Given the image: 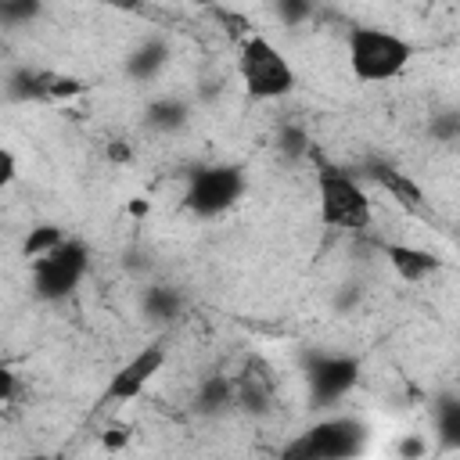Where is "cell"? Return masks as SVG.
<instances>
[{"instance_id": "cell-23", "label": "cell", "mask_w": 460, "mask_h": 460, "mask_svg": "<svg viewBox=\"0 0 460 460\" xmlns=\"http://www.w3.org/2000/svg\"><path fill=\"white\" fill-rule=\"evenodd\" d=\"M402 453H406V456H420V453H424V442H417V438H413V442H406V446H402Z\"/></svg>"}, {"instance_id": "cell-8", "label": "cell", "mask_w": 460, "mask_h": 460, "mask_svg": "<svg viewBox=\"0 0 460 460\" xmlns=\"http://www.w3.org/2000/svg\"><path fill=\"white\" fill-rule=\"evenodd\" d=\"M162 367H165V349H162V345H144L140 352H133V356L111 374V381H108L101 402H126V399H137V395L147 388V381H151Z\"/></svg>"}, {"instance_id": "cell-21", "label": "cell", "mask_w": 460, "mask_h": 460, "mask_svg": "<svg viewBox=\"0 0 460 460\" xmlns=\"http://www.w3.org/2000/svg\"><path fill=\"white\" fill-rule=\"evenodd\" d=\"M0 399H4V402H11V399H14V374H11V370H4V374H0Z\"/></svg>"}, {"instance_id": "cell-16", "label": "cell", "mask_w": 460, "mask_h": 460, "mask_svg": "<svg viewBox=\"0 0 460 460\" xmlns=\"http://www.w3.org/2000/svg\"><path fill=\"white\" fill-rule=\"evenodd\" d=\"M180 295L172 291V288H147L144 291V313L151 316V320H172L176 313H180Z\"/></svg>"}, {"instance_id": "cell-1", "label": "cell", "mask_w": 460, "mask_h": 460, "mask_svg": "<svg viewBox=\"0 0 460 460\" xmlns=\"http://www.w3.org/2000/svg\"><path fill=\"white\" fill-rule=\"evenodd\" d=\"M345 54H349V68L359 83H388L410 65L413 47H410V40H402L399 32H388L381 25H356V29H349Z\"/></svg>"}, {"instance_id": "cell-25", "label": "cell", "mask_w": 460, "mask_h": 460, "mask_svg": "<svg viewBox=\"0 0 460 460\" xmlns=\"http://www.w3.org/2000/svg\"><path fill=\"white\" fill-rule=\"evenodd\" d=\"M129 208H133V212H137V216H140V212H147V201H140V198H137V201H133V205H129Z\"/></svg>"}, {"instance_id": "cell-26", "label": "cell", "mask_w": 460, "mask_h": 460, "mask_svg": "<svg viewBox=\"0 0 460 460\" xmlns=\"http://www.w3.org/2000/svg\"><path fill=\"white\" fill-rule=\"evenodd\" d=\"M36 460H43V456H36Z\"/></svg>"}, {"instance_id": "cell-18", "label": "cell", "mask_w": 460, "mask_h": 460, "mask_svg": "<svg viewBox=\"0 0 460 460\" xmlns=\"http://www.w3.org/2000/svg\"><path fill=\"white\" fill-rule=\"evenodd\" d=\"M40 11V4H0V18L14 22V18H32Z\"/></svg>"}, {"instance_id": "cell-11", "label": "cell", "mask_w": 460, "mask_h": 460, "mask_svg": "<svg viewBox=\"0 0 460 460\" xmlns=\"http://www.w3.org/2000/svg\"><path fill=\"white\" fill-rule=\"evenodd\" d=\"M169 65V47L162 40H144L129 58H126V72L133 79H155L162 68Z\"/></svg>"}, {"instance_id": "cell-13", "label": "cell", "mask_w": 460, "mask_h": 460, "mask_svg": "<svg viewBox=\"0 0 460 460\" xmlns=\"http://www.w3.org/2000/svg\"><path fill=\"white\" fill-rule=\"evenodd\" d=\"M435 438L442 449H460V395H442L435 402Z\"/></svg>"}, {"instance_id": "cell-17", "label": "cell", "mask_w": 460, "mask_h": 460, "mask_svg": "<svg viewBox=\"0 0 460 460\" xmlns=\"http://www.w3.org/2000/svg\"><path fill=\"white\" fill-rule=\"evenodd\" d=\"M431 133L442 140V144H453L460 137V111H442L431 119Z\"/></svg>"}, {"instance_id": "cell-7", "label": "cell", "mask_w": 460, "mask_h": 460, "mask_svg": "<svg viewBox=\"0 0 460 460\" xmlns=\"http://www.w3.org/2000/svg\"><path fill=\"white\" fill-rule=\"evenodd\" d=\"M309 395L316 406H331L341 395H349L359 381V359L356 356H316L309 363Z\"/></svg>"}, {"instance_id": "cell-15", "label": "cell", "mask_w": 460, "mask_h": 460, "mask_svg": "<svg viewBox=\"0 0 460 460\" xmlns=\"http://www.w3.org/2000/svg\"><path fill=\"white\" fill-rule=\"evenodd\" d=\"M68 237H65V230L61 226H50V223H43V226H36L29 237H25V244H22V252H25V259H43L47 252H54L58 244H65Z\"/></svg>"}, {"instance_id": "cell-10", "label": "cell", "mask_w": 460, "mask_h": 460, "mask_svg": "<svg viewBox=\"0 0 460 460\" xmlns=\"http://www.w3.org/2000/svg\"><path fill=\"white\" fill-rule=\"evenodd\" d=\"M370 180H374V183H381V190H388L402 208L420 212L424 194H420V187H417L406 172H399V169H392V165H385V162H374V165H370Z\"/></svg>"}, {"instance_id": "cell-6", "label": "cell", "mask_w": 460, "mask_h": 460, "mask_svg": "<svg viewBox=\"0 0 460 460\" xmlns=\"http://www.w3.org/2000/svg\"><path fill=\"white\" fill-rule=\"evenodd\" d=\"M244 194V172L237 165H205L190 176L183 205L194 216H219Z\"/></svg>"}, {"instance_id": "cell-22", "label": "cell", "mask_w": 460, "mask_h": 460, "mask_svg": "<svg viewBox=\"0 0 460 460\" xmlns=\"http://www.w3.org/2000/svg\"><path fill=\"white\" fill-rule=\"evenodd\" d=\"M119 446H126V428H111L104 435V449H119Z\"/></svg>"}, {"instance_id": "cell-12", "label": "cell", "mask_w": 460, "mask_h": 460, "mask_svg": "<svg viewBox=\"0 0 460 460\" xmlns=\"http://www.w3.org/2000/svg\"><path fill=\"white\" fill-rule=\"evenodd\" d=\"M234 402H237V381H230L223 374H212L201 381V388H198V410L201 413H223Z\"/></svg>"}, {"instance_id": "cell-19", "label": "cell", "mask_w": 460, "mask_h": 460, "mask_svg": "<svg viewBox=\"0 0 460 460\" xmlns=\"http://www.w3.org/2000/svg\"><path fill=\"white\" fill-rule=\"evenodd\" d=\"M14 176H18V165H14V151H11V147H0V187L14 183Z\"/></svg>"}, {"instance_id": "cell-14", "label": "cell", "mask_w": 460, "mask_h": 460, "mask_svg": "<svg viewBox=\"0 0 460 460\" xmlns=\"http://www.w3.org/2000/svg\"><path fill=\"white\" fill-rule=\"evenodd\" d=\"M187 104L180 97H158L151 108H147V126L151 129H162V133H172L187 122Z\"/></svg>"}, {"instance_id": "cell-2", "label": "cell", "mask_w": 460, "mask_h": 460, "mask_svg": "<svg viewBox=\"0 0 460 460\" xmlns=\"http://www.w3.org/2000/svg\"><path fill=\"white\" fill-rule=\"evenodd\" d=\"M367 449V424L356 417H327L295 435L280 460H356Z\"/></svg>"}, {"instance_id": "cell-4", "label": "cell", "mask_w": 460, "mask_h": 460, "mask_svg": "<svg viewBox=\"0 0 460 460\" xmlns=\"http://www.w3.org/2000/svg\"><path fill=\"white\" fill-rule=\"evenodd\" d=\"M316 201H320V219L334 230H367L370 226V216H374L370 194L345 169L316 172Z\"/></svg>"}, {"instance_id": "cell-24", "label": "cell", "mask_w": 460, "mask_h": 460, "mask_svg": "<svg viewBox=\"0 0 460 460\" xmlns=\"http://www.w3.org/2000/svg\"><path fill=\"white\" fill-rule=\"evenodd\" d=\"M108 155H111V158H119V162H122V158H129V151H126L122 144H111V147H108Z\"/></svg>"}, {"instance_id": "cell-5", "label": "cell", "mask_w": 460, "mask_h": 460, "mask_svg": "<svg viewBox=\"0 0 460 460\" xmlns=\"http://www.w3.org/2000/svg\"><path fill=\"white\" fill-rule=\"evenodd\" d=\"M86 244L68 237L65 244H58L54 252H47L43 259L32 262V291L43 298V302H58V298H68L83 273H86Z\"/></svg>"}, {"instance_id": "cell-20", "label": "cell", "mask_w": 460, "mask_h": 460, "mask_svg": "<svg viewBox=\"0 0 460 460\" xmlns=\"http://www.w3.org/2000/svg\"><path fill=\"white\" fill-rule=\"evenodd\" d=\"M277 14H280L284 22H298V18H305V14H309V7H305V4H280V7H277Z\"/></svg>"}, {"instance_id": "cell-3", "label": "cell", "mask_w": 460, "mask_h": 460, "mask_svg": "<svg viewBox=\"0 0 460 460\" xmlns=\"http://www.w3.org/2000/svg\"><path fill=\"white\" fill-rule=\"evenodd\" d=\"M237 72H241L244 90L252 97H259V101H277V97H284V93L295 90V68H291V61L266 36H248L241 43Z\"/></svg>"}, {"instance_id": "cell-9", "label": "cell", "mask_w": 460, "mask_h": 460, "mask_svg": "<svg viewBox=\"0 0 460 460\" xmlns=\"http://www.w3.org/2000/svg\"><path fill=\"white\" fill-rule=\"evenodd\" d=\"M385 259H388V266L402 277V280H424V277H431L442 262L431 255V252H424V248H413V244H385Z\"/></svg>"}]
</instances>
